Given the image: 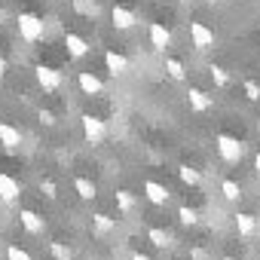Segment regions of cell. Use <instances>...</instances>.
<instances>
[{
    "mask_svg": "<svg viewBox=\"0 0 260 260\" xmlns=\"http://www.w3.org/2000/svg\"><path fill=\"white\" fill-rule=\"evenodd\" d=\"M214 147H217L220 159H223V162H230V166L242 162V156H245V141H239L236 135H226V132L214 135Z\"/></svg>",
    "mask_w": 260,
    "mask_h": 260,
    "instance_id": "6da1fadb",
    "label": "cell"
},
{
    "mask_svg": "<svg viewBox=\"0 0 260 260\" xmlns=\"http://www.w3.org/2000/svg\"><path fill=\"white\" fill-rule=\"evenodd\" d=\"M16 25H19V37H22L25 43H37V40H43V34H46L43 19L34 16V13H19Z\"/></svg>",
    "mask_w": 260,
    "mask_h": 260,
    "instance_id": "7a4b0ae2",
    "label": "cell"
},
{
    "mask_svg": "<svg viewBox=\"0 0 260 260\" xmlns=\"http://www.w3.org/2000/svg\"><path fill=\"white\" fill-rule=\"evenodd\" d=\"M80 128H83V138L89 144H104V138H107V122L101 116H95V113H83Z\"/></svg>",
    "mask_w": 260,
    "mask_h": 260,
    "instance_id": "3957f363",
    "label": "cell"
},
{
    "mask_svg": "<svg viewBox=\"0 0 260 260\" xmlns=\"http://www.w3.org/2000/svg\"><path fill=\"white\" fill-rule=\"evenodd\" d=\"M34 77H37V83H40L43 92H58V89L64 86L61 71H55V68H49V64H37V68H34Z\"/></svg>",
    "mask_w": 260,
    "mask_h": 260,
    "instance_id": "277c9868",
    "label": "cell"
},
{
    "mask_svg": "<svg viewBox=\"0 0 260 260\" xmlns=\"http://www.w3.org/2000/svg\"><path fill=\"white\" fill-rule=\"evenodd\" d=\"M19 199H22V184L13 175L0 172V202L4 205H19Z\"/></svg>",
    "mask_w": 260,
    "mask_h": 260,
    "instance_id": "5b68a950",
    "label": "cell"
},
{
    "mask_svg": "<svg viewBox=\"0 0 260 260\" xmlns=\"http://www.w3.org/2000/svg\"><path fill=\"white\" fill-rule=\"evenodd\" d=\"M110 19H113V28L116 31H132L141 22V16L135 10H128V7H113L110 10Z\"/></svg>",
    "mask_w": 260,
    "mask_h": 260,
    "instance_id": "8992f818",
    "label": "cell"
},
{
    "mask_svg": "<svg viewBox=\"0 0 260 260\" xmlns=\"http://www.w3.org/2000/svg\"><path fill=\"white\" fill-rule=\"evenodd\" d=\"M190 40H193L196 49H211L217 37H214V31L205 22H190Z\"/></svg>",
    "mask_w": 260,
    "mask_h": 260,
    "instance_id": "52a82bcc",
    "label": "cell"
},
{
    "mask_svg": "<svg viewBox=\"0 0 260 260\" xmlns=\"http://www.w3.org/2000/svg\"><path fill=\"white\" fill-rule=\"evenodd\" d=\"M19 223H22L25 233H31V236H43V233H46V220H43L34 208H19Z\"/></svg>",
    "mask_w": 260,
    "mask_h": 260,
    "instance_id": "ba28073f",
    "label": "cell"
},
{
    "mask_svg": "<svg viewBox=\"0 0 260 260\" xmlns=\"http://www.w3.org/2000/svg\"><path fill=\"white\" fill-rule=\"evenodd\" d=\"M147 34H150V46H153L156 52H169V49H172V31H169L162 22H153Z\"/></svg>",
    "mask_w": 260,
    "mask_h": 260,
    "instance_id": "9c48e42d",
    "label": "cell"
},
{
    "mask_svg": "<svg viewBox=\"0 0 260 260\" xmlns=\"http://www.w3.org/2000/svg\"><path fill=\"white\" fill-rule=\"evenodd\" d=\"M104 64H107L110 77H125L128 71H132V64H128V58H125L122 52H113V49H107V52H104Z\"/></svg>",
    "mask_w": 260,
    "mask_h": 260,
    "instance_id": "30bf717a",
    "label": "cell"
},
{
    "mask_svg": "<svg viewBox=\"0 0 260 260\" xmlns=\"http://www.w3.org/2000/svg\"><path fill=\"white\" fill-rule=\"evenodd\" d=\"M187 104H190V110H196V113H208L211 107H214V98L205 92V89H190L187 92Z\"/></svg>",
    "mask_w": 260,
    "mask_h": 260,
    "instance_id": "8fae6325",
    "label": "cell"
},
{
    "mask_svg": "<svg viewBox=\"0 0 260 260\" xmlns=\"http://www.w3.org/2000/svg\"><path fill=\"white\" fill-rule=\"evenodd\" d=\"M64 46H68V55H71V58H86V55H89V40H86L83 34L68 31V34H64Z\"/></svg>",
    "mask_w": 260,
    "mask_h": 260,
    "instance_id": "7c38bea8",
    "label": "cell"
},
{
    "mask_svg": "<svg viewBox=\"0 0 260 260\" xmlns=\"http://www.w3.org/2000/svg\"><path fill=\"white\" fill-rule=\"evenodd\" d=\"M92 233L101 236V239L113 236V233H116V217H110V214H104V211H95V214H92Z\"/></svg>",
    "mask_w": 260,
    "mask_h": 260,
    "instance_id": "4fadbf2b",
    "label": "cell"
},
{
    "mask_svg": "<svg viewBox=\"0 0 260 260\" xmlns=\"http://www.w3.org/2000/svg\"><path fill=\"white\" fill-rule=\"evenodd\" d=\"M0 144H4V150H19L22 147V132L13 122H0Z\"/></svg>",
    "mask_w": 260,
    "mask_h": 260,
    "instance_id": "5bb4252c",
    "label": "cell"
},
{
    "mask_svg": "<svg viewBox=\"0 0 260 260\" xmlns=\"http://www.w3.org/2000/svg\"><path fill=\"white\" fill-rule=\"evenodd\" d=\"M77 86H80L83 95H104V83L95 74H89V71H80L77 74Z\"/></svg>",
    "mask_w": 260,
    "mask_h": 260,
    "instance_id": "9a60e30c",
    "label": "cell"
},
{
    "mask_svg": "<svg viewBox=\"0 0 260 260\" xmlns=\"http://www.w3.org/2000/svg\"><path fill=\"white\" fill-rule=\"evenodd\" d=\"M144 196H147L153 205H166V202L172 199V190H169L166 184H159V181H144Z\"/></svg>",
    "mask_w": 260,
    "mask_h": 260,
    "instance_id": "2e32d148",
    "label": "cell"
},
{
    "mask_svg": "<svg viewBox=\"0 0 260 260\" xmlns=\"http://www.w3.org/2000/svg\"><path fill=\"white\" fill-rule=\"evenodd\" d=\"M233 220H236V230H239V236H242V239H254V236H257V217H254V214L239 211Z\"/></svg>",
    "mask_w": 260,
    "mask_h": 260,
    "instance_id": "e0dca14e",
    "label": "cell"
},
{
    "mask_svg": "<svg viewBox=\"0 0 260 260\" xmlns=\"http://www.w3.org/2000/svg\"><path fill=\"white\" fill-rule=\"evenodd\" d=\"M74 193H77L83 202H92V199L98 196V187H95V181H89V178H74Z\"/></svg>",
    "mask_w": 260,
    "mask_h": 260,
    "instance_id": "ac0fdd59",
    "label": "cell"
},
{
    "mask_svg": "<svg viewBox=\"0 0 260 260\" xmlns=\"http://www.w3.org/2000/svg\"><path fill=\"white\" fill-rule=\"evenodd\" d=\"M71 7H74V13H80L86 19H98L101 16V4H98V0H71Z\"/></svg>",
    "mask_w": 260,
    "mask_h": 260,
    "instance_id": "d6986e66",
    "label": "cell"
},
{
    "mask_svg": "<svg viewBox=\"0 0 260 260\" xmlns=\"http://www.w3.org/2000/svg\"><path fill=\"white\" fill-rule=\"evenodd\" d=\"M147 239H150L156 248H172V245H175V236H172L169 230H162V226H150V230H147Z\"/></svg>",
    "mask_w": 260,
    "mask_h": 260,
    "instance_id": "ffe728a7",
    "label": "cell"
},
{
    "mask_svg": "<svg viewBox=\"0 0 260 260\" xmlns=\"http://www.w3.org/2000/svg\"><path fill=\"white\" fill-rule=\"evenodd\" d=\"M116 208H119L122 214H132V211L138 208L135 193H132V190H116Z\"/></svg>",
    "mask_w": 260,
    "mask_h": 260,
    "instance_id": "44dd1931",
    "label": "cell"
},
{
    "mask_svg": "<svg viewBox=\"0 0 260 260\" xmlns=\"http://www.w3.org/2000/svg\"><path fill=\"white\" fill-rule=\"evenodd\" d=\"M178 178H181L187 187H199V184H202V172H199L196 166H187V162L178 166Z\"/></svg>",
    "mask_w": 260,
    "mask_h": 260,
    "instance_id": "7402d4cb",
    "label": "cell"
},
{
    "mask_svg": "<svg viewBox=\"0 0 260 260\" xmlns=\"http://www.w3.org/2000/svg\"><path fill=\"white\" fill-rule=\"evenodd\" d=\"M220 193H223V199H226V202H239V199H242V187H239L236 181H230V178H226V181H220Z\"/></svg>",
    "mask_w": 260,
    "mask_h": 260,
    "instance_id": "603a6c76",
    "label": "cell"
},
{
    "mask_svg": "<svg viewBox=\"0 0 260 260\" xmlns=\"http://www.w3.org/2000/svg\"><path fill=\"white\" fill-rule=\"evenodd\" d=\"M166 74L181 83V80L187 77V68H184V61H178V58H166Z\"/></svg>",
    "mask_w": 260,
    "mask_h": 260,
    "instance_id": "cb8c5ba5",
    "label": "cell"
},
{
    "mask_svg": "<svg viewBox=\"0 0 260 260\" xmlns=\"http://www.w3.org/2000/svg\"><path fill=\"white\" fill-rule=\"evenodd\" d=\"M178 220H181L184 226H196V223H199V211L190 208V205H181V208H178Z\"/></svg>",
    "mask_w": 260,
    "mask_h": 260,
    "instance_id": "d4e9b609",
    "label": "cell"
},
{
    "mask_svg": "<svg viewBox=\"0 0 260 260\" xmlns=\"http://www.w3.org/2000/svg\"><path fill=\"white\" fill-rule=\"evenodd\" d=\"M49 254H52L55 260H74V251H71V245H64V242H49Z\"/></svg>",
    "mask_w": 260,
    "mask_h": 260,
    "instance_id": "484cf974",
    "label": "cell"
},
{
    "mask_svg": "<svg viewBox=\"0 0 260 260\" xmlns=\"http://www.w3.org/2000/svg\"><path fill=\"white\" fill-rule=\"evenodd\" d=\"M208 74H211V80H214V86H230V74H226V68H220V64H211L208 68Z\"/></svg>",
    "mask_w": 260,
    "mask_h": 260,
    "instance_id": "4316f807",
    "label": "cell"
},
{
    "mask_svg": "<svg viewBox=\"0 0 260 260\" xmlns=\"http://www.w3.org/2000/svg\"><path fill=\"white\" fill-rule=\"evenodd\" d=\"M40 193H43L49 202H55V199H58V184H55L52 178H40Z\"/></svg>",
    "mask_w": 260,
    "mask_h": 260,
    "instance_id": "83f0119b",
    "label": "cell"
},
{
    "mask_svg": "<svg viewBox=\"0 0 260 260\" xmlns=\"http://www.w3.org/2000/svg\"><path fill=\"white\" fill-rule=\"evenodd\" d=\"M7 260H34V257L19 245H7Z\"/></svg>",
    "mask_w": 260,
    "mask_h": 260,
    "instance_id": "f1b7e54d",
    "label": "cell"
},
{
    "mask_svg": "<svg viewBox=\"0 0 260 260\" xmlns=\"http://www.w3.org/2000/svg\"><path fill=\"white\" fill-rule=\"evenodd\" d=\"M245 98H248V101H260V83L248 80V83H245Z\"/></svg>",
    "mask_w": 260,
    "mask_h": 260,
    "instance_id": "f546056e",
    "label": "cell"
},
{
    "mask_svg": "<svg viewBox=\"0 0 260 260\" xmlns=\"http://www.w3.org/2000/svg\"><path fill=\"white\" fill-rule=\"evenodd\" d=\"M37 119H40L46 128H52V125H55V113H52V110H40V113H37Z\"/></svg>",
    "mask_w": 260,
    "mask_h": 260,
    "instance_id": "4dcf8cb0",
    "label": "cell"
},
{
    "mask_svg": "<svg viewBox=\"0 0 260 260\" xmlns=\"http://www.w3.org/2000/svg\"><path fill=\"white\" fill-rule=\"evenodd\" d=\"M190 260H211V254L205 248H190Z\"/></svg>",
    "mask_w": 260,
    "mask_h": 260,
    "instance_id": "1f68e13d",
    "label": "cell"
},
{
    "mask_svg": "<svg viewBox=\"0 0 260 260\" xmlns=\"http://www.w3.org/2000/svg\"><path fill=\"white\" fill-rule=\"evenodd\" d=\"M4 77H7V58L0 55V80H4Z\"/></svg>",
    "mask_w": 260,
    "mask_h": 260,
    "instance_id": "d6a6232c",
    "label": "cell"
},
{
    "mask_svg": "<svg viewBox=\"0 0 260 260\" xmlns=\"http://www.w3.org/2000/svg\"><path fill=\"white\" fill-rule=\"evenodd\" d=\"M254 172H257V178H260V153H254Z\"/></svg>",
    "mask_w": 260,
    "mask_h": 260,
    "instance_id": "836d02e7",
    "label": "cell"
},
{
    "mask_svg": "<svg viewBox=\"0 0 260 260\" xmlns=\"http://www.w3.org/2000/svg\"><path fill=\"white\" fill-rule=\"evenodd\" d=\"M132 260H150V257H147V254H141V251H135V254H132Z\"/></svg>",
    "mask_w": 260,
    "mask_h": 260,
    "instance_id": "e575fe53",
    "label": "cell"
},
{
    "mask_svg": "<svg viewBox=\"0 0 260 260\" xmlns=\"http://www.w3.org/2000/svg\"><path fill=\"white\" fill-rule=\"evenodd\" d=\"M4 22H7V13H4V10H0V25H4Z\"/></svg>",
    "mask_w": 260,
    "mask_h": 260,
    "instance_id": "d590c367",
    "label": "cell"
},
{
    "mask_svg": "<svg viewBox=\"0 0 260 260\" xmlns=\"http://www.w3.org/2000/svg\"><path fill=\"white\" fill-rule=\"evenodd\" d=\"M205 4H211V7H214V4H220V0H205Z\"/></svg>",
    "mask_w": 260,
    "mask_h": 260,
    "instance_id": "8d00e7d4",
    "label": "cell"
},
{
    "mask_svg": "<svg viewBox=\"0 0 260 260\" xmlns=\"http://www.w3.org/2000/svg\"><path fill=\"white\" fill-rule=\"evenodd\" d=\"M223 260H236V257H223Z\"/></svg>",
    "mask_w": 260,
    "mask_h": 260,
    "instance_id": "74e56055",
    "label": "cell"
},
{
    "mask_svg": "<svg viewBox=\"0 0 260 260\" xmlns=\"http://www.w3.org/2000/svg\"><path fill=\"white\" fill-rule=\"evenodd\" d=\"M257 4H260V0H257Z\"/></svg>",
    "mask_w": 260,
    "mask_h": 260,
    "instance_id": "f35d334b",
    "label": "cell"
}]
</instances>
